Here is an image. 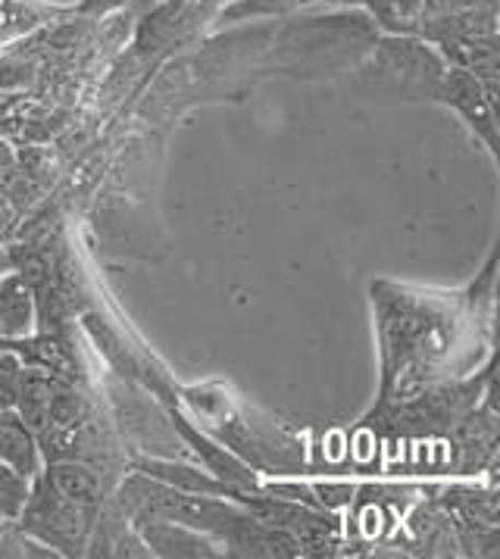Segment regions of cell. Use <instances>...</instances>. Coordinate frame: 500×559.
<instances>
[{"instance_id": "cell-1", "label": "cell", "mask_w": 500, "mask_h": 559, "mask_svg": "<svg viewBox=\"0 0 500 559\" xmlns=\"http://www.w3.org/2000/svg\"><path fill=\"white\" fill-rule=\"evenodd\" d=\"M382 335V406L409 401L419 388L444 381L456 354L466 350V322L478 319V297H432L391 285H372Z\"/></svg>"}, {"instance_id": "cell-2", "label": "cell", "mask_w": 500, "mask_h": 559, "mask_svg": "<svg viewBox=\"0 0 500 559\" xmlns=\"http://www.w3.org/2000/svg\"><path fill=\"white\" fill-rule=\"evenodd\" d=\"M376 38L379 28L366 10L307 13L275 28L266 53L278 72L322 75L357 67L369 53V47L376 45Z\"/></svg>"}, {"instance_id": "cell-3", "label": "cell", "mask_w": 500, "mask_h": 559, "mask_svg": "<svg viewBox=\"0 0 500 559\" xmlns=\"http://www.w3.org/2000/svg\"><path fill=\"white\" fill-rule=\"evenodd\" d=\"M354 88L391 100H438L448 63L419 35H382L350 69Z\"/></svg>"}, {"instance_id": "cell-4", "label": "cell", "mask_w": 500, "mask_h": 559, "mask_svg": "<svg viewBox=\"0 0 500 559\" xmlns=\"http://www.w3.org/2000/svg\"><path fill=\"white\" fill-rule=\"evenodd\" d=\"M94 519L97 513L72 503L47 481L45 472H38L35 485L28 488V497H25L23 513L13 525L23 528L25 535H32L35 540H41L53 554L82 557L88 547V537H92Z\"/></svg>"}, {"instance_id": "cell-5", "label": "cell", "mask_w": 500, "mask_h": 559, "mask_svg": "<svg viewBox=\"0 0 500 559\" xmlns=\"http://www.w3.org/2000/svg\"><path fill=\"white\" fill-rule=\"evenodd\" d=\"M498 88H488L478 75L466 72V69L448 67L444 72V82L438 91V100L454 107L466 126L488 144L491 154H498V129H495V97Z\"/></svg>"}, {"instance_id": "cell-6", "label": "cell", "mask_w": 500, "mask_h": 559, "mask_svg": "<svg viewBox=\"0 0 500 559\" xmlns=\"http://www.w3.org/2000/svg\"><path fill=\"white\" fill-rule=\"evenodd\" d=\"M135 528L151 557L210 559L223 554V550H216V540H210V537L188 528V525L169 522V519H144V522H135Z\"/></svg>"}, {"instance_id": "cell-7", "label": "cell", "mask_w": 500, "mask_h": 559, "mask_svg": "<svg viewBox=\"0 0 500 559\" xmlns=\"http://www.w3.org/2000/svg\"><path fill=\"white\" fill-rule=\"evenodd\" d=\"M45 478L72 503L97 513L107 500V478L82 460H50Z\"/></svg>"}, {"instance_id": "cell-8", "label": "cell", "mask_w": 500, "mask_h": 559, "mask_svg": "<svg viewBox=\"0 0 500 559\" xmlns=\"http://www.w3.org/2000/svg\"><path fill=\"white\" fill-rule=\"evenodd\" d=\"M0 460L16 472H23L25 478H35L41 472L38 438L10 406H0Z\"/></svg>"}, {"instance_id": "cell-9", "label": "cell", "mask_w": 500, "mask_h": 559, "mask_svg": "<svg viewBox=\"0 0 500 559\" xmlns=\"http://www.w3.org/2000/svg\"><path fill=\"white\" fill-rule=\"evenodd\" d=\"M35 319V297L25 285V275L13 269L0 278V337H25Z\"/></svg>"}, {"instance_id": "cell-10", "label": "cell", "mask_w": 500, "mask_h": 559, "mask_svg": "<svg viewBox=\"0 0 500 559\" xmlns=\"http://www.w3.org/2000/svg\"><path fill=\"white\" fill-rule=\"evenodd\" d=\"M28 481L23 472H16L13 466H7L0 460V522H16L25 507L28 497Z\"/></svg>"}, {"instance_id": "cell-11", "label": "cell", "mask_w": 500, "mask_h": 559, "mask_svg": "<svg viewBox=\"0 0 500 559\" xmlns=\"http://www.w3.org/2000/svg\"><path fill=\"white\" fill-rule=\"evenodd\" d=\"M122 7H126V0H82V3L75 7V13H79V16L104 20V16H110V13H119Z\"/></svg>"}, {"instance_id": "cell-12", "label": "cell", "mask_w": 500, "mask_h": 559, "mask_svg": "<svg viewBox=\"0 0 500 559\" xmlns=\"http://www.w3.org/2000/svg\"><path fill=\"white\" fill-rule=\"evenodd\" d=\"M10 269H13V257H10L7 250H0V278H3V275H7Z\"/></svg>"}]
</instances>
